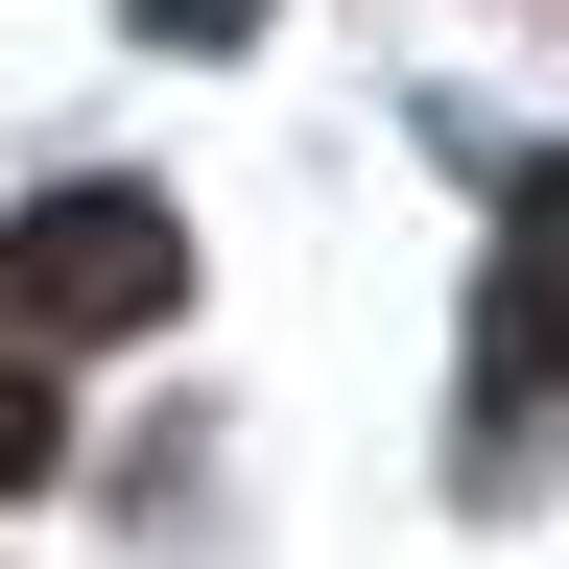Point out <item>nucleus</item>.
<instances>
[{
	"label": "nucleus",
	"mask_w": 569,
	"mask_h": 569,
	"mask_svg": "<svg viewBox=\"0 0 569 569\" xmlns=\"http://www.w3.org/2000/svg\"><path fill=\"white\" fill-rule=\"evenodd\" d=\"M167 284H190L167 190H48V213H0V332H142Z\"/></svg>",
	"instance_id": "nucleus-1"
},
{
	"label": "nucleus",
	"mask_w": 569,
	"mask_h": 569,
	"mask_svg": "<svg viewBox=\"0 0 569 569\" xmlns=\"http://www.w3.org/2000/svg\"><path fill=\"white\" fill-rule=\"evenodd\" d=\"M475 403H498V427L569 403V167H546L522 238H498V284H475Z\"/></svg>",
	"instance_id": "nucleus-2"
},
{
	"label": "nucleus",
	"mask_w": 569,
	"mask_h": 569,
	"mask_svg": "<svg viewBox=\"0 0 569 569\" xmlns=\"http://www.w3.org/2000/svg\"><path fill=\"white\" fill-rule=\"evenodd\" d=\"M48 451H71V427H48V380H0V498H24Z\"/></svg>",
	"instance_id": "nucleus-3"
},
{
	"label": "nucleus",
	"mask_w": 569,
	"mask_h": 569,
	"mask_svg": "<svg viewBox=\"0 0 569 569\" xmlns=\"http://www.w3.org/2000/svg\"><path fill=\"white\" fill-rule=\"evenodd\" d=\"M142 24H190V48H238V24H261V0H142Z\"/></svg>",
	"instance_id": "nucleus-4"
}]
</instances>
